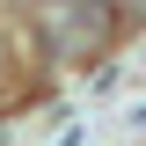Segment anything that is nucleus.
<instances>
[{"mask_svg": "<svg viewBox=\"0 0 146 146\" xmlns=\"http://www.w3.org/2000/svg\"><path fill=\"white\" fill-rule=\"evenodd\" d=\"M102 36H110V7H58L51 51H58V58H80V51H95Z\"/></svg>", "mask_w": 146, "mask_h": 146, "instance_id": "1", "label": "nucleus"}]
</instances>
